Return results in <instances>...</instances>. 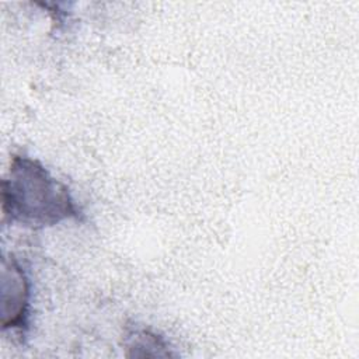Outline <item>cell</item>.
<instances>
[{
	"label": "cell",
	"mask_w": 359,
	"mask_h": 359,
	"mask_svg": "<svg viewBox=\"0 0 359 359\" xmlns=\"http://www.w3.org/2000/svg\"><path fill=\"white\" fill-rule=\"evenodd\" d=\"M29 282L15 258L1 261V327L22 330L27 325Z\"/></svg>",
	"instance_id": "cell-2"
},
{
	"label": "cell",
	"mask_w": 359,
	"mask_h": 359,
	"mask_svg": "<svg viewBox=\"0 0 359 359\" xmlns=\"http://www.w3.org/2000/svg\"><path fill=\"white\" fill-rule=\"evenodd\" d=\"M3 220L29 227H46L80 212L65 184L53 178L36 160L14 154L1 181Z\"/></svg>",
	"instance_id": "cell-1"
}]
</instances>
